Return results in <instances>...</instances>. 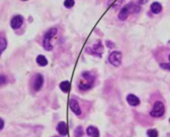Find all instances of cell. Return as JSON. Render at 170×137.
<instances>
[{
	"label": "cell",
	"instance_id": "1",
	"mask_svg": "<svg viewBox=\"0 0 170 137\" xmlns=\"http://www.w3.org/2000/svg\"><path fill=\"white\" fill-rule=\"evenodd\" d=\"M56 33H57L56 28H50V29L44 34V37H43V40H42V45H43V47H44L45 50H47V51L52 50L51 39L56 35Z\"/></svg>",
	"mask_w": 170,
	"mask_h": 137
},
{
	"label": "cell",
	"instance_id": "2",
	"mask_svg": "<svg viewBox=\"0 0 170 137\" xmlns=\"http://www.w3.org/2000/svg\"><path fill=\"white\" fill-rule=\"evenodd\" d=\"M164 113H165V106H164V104L161 101H156L153 105L150 115L152 117H155V118H158V117L163 116Z\"/></svg>",
	"mask_w": 170,
	"mask_h": 137
},
{
	"label": "cell",
	"instance_id": "3",
	"mask_svg": "<svg viewBox=\"0 0 170 137\" xmlns=\"http://www.w3.org/2000/svg\"><path fill=\"white\" fill-rule=\"evenodd\" d=\"M108 60L110 62V64H112L115 67H118L121 64L122 61V54L119 51H113L108 57Z\"/></svg>",
	"mask_w": 170,
	"mask_h": 137
},
{
	"label": "cell",
	"instance_id": "4",
	"mask_svg": "<svg viewBox=\"0 0 170 137\" xmlns=\"http://www.w3.org/2000/svg\"><path fill=\"white\" fill-rule=\"evenodd\" d=\"M23 21H24V19H23V16L22 15H15L12 17V19H11L10 21V25H11V28L12 29H18L22 26L23 24Z\"/></svg>",
	"mask_w": 170,
	"mask_h": 137
},
{
	"label": "cell",
	"instance_id": "5",
	"mask_svg": "<svg viewBox=\"0 0 170 137\" xmlns=\"http://www.w3.org/2000/svg\"><path fill=\"white\" fill-rule=\"evenodd\" d=\"M43 84H44V78L41 74H36L35 77L33 79V89L35 91H39L41 88L43 87Z\"/></svg>",
	"mask_w": 170,
	"mask_h": 137
},
{
	"label": "cell",
	"instance_id": "6",
	"mask_svg": "<svg viewBox=\"0 0 170 137\" xmlns=\"http://www.w3.org/2000/svg\"><path fill=\"white\" fill-rule=\"evenodd\" d=\"M69 107L73 111V113H75L76 115H80L81 114V108L79 106V103L75 99H70L69 100Z\"/></svg>",
	"mask_w": 170,
	"mask_h": 137
},
{
	"label": "cell",
	"instance_id": "7",
	"mask_svg": "<svg viewBox=\"0 0 170 137\" xmlns=\"http://www.w3.org/2000/svg\"><path fill=\"white\" fill-rule=\"evenodd\" d=\"M88 49L89 50H87V52L91 53V54H94V55H97V56H101V52H102L103 46L101 45V42L98 41L93 46V48H88Z\"/></svg>",
	"mask_w": 170,
	"mask_h": 137
},
{
	"label": "cell",
	"instance_id": "8",
	"mask_svg": "<svg viewBox=\"0 0 170 137\" xmlns=\"http://www.w3.org/2000/svg\"><path fill=\"white\" fill-rule=\"evenodd\" d=\"M126 100H127L128 104L131 105V106H137V105L140 104L139 98L136 95H134V94H128L127 97H126Z\"/></svg>",
	"mask_w": 170,
	"mask_h": 137
},
{
	"label": "cell",
	"instance_id": "9",
	"mask_svg": "<svg viewBox=\"0 0 170 137\" xmlns=\"http://www.w3.org/2000/svg\"><path fill=\"white\" fill-rule=\"evenodd\" d=\"M57 131L61 136H66L68 134V128H67V124L65 122H59L58 125H57Z\"/></svg>",
	"mask_w": 170,
	"mask_h": 137
},
{
	"label": "cell",
	"instance_id": "10",
	"mask_svg": "<svg viewBox=\"0 0 170 137\" xmlns=\"http://www.w3.org/2000/svg\"><path fill=\"white\" fill-rule=\"evenodd\" d=\"M129 14H130V12H129L128 6L127 5H125L124 7L121 8L120 12H119V14H118V18H119V20H121V21H124L127 19Z\"/></svg>",
	"mask_w": 170,
	"mask_h": 137
},
{
	"label": "cell",
	"instance_id": "11",
	"mask_svg": "<svg viewBox=\"0 0 170 137\" xmlns=\"http://www.w3.org/2000/svg\"><path fill=\"white\" fill-rule=\"evenodd\" d=\"M86 133L89 137H99V131L95 126H88L86 129Z\"/></svg>",
	"mask_w": 170,
	"mask_h": 137
},
{
	"label": "cell",
	"instance_id": "12",
	"mask_svg": "<svg viewBox=\"0 0 170 137\" xmlns=\"http://www.w3.org/2000/svg\"><path fill=\"white\" fill-rule=\"evenodd\" d=\"M150 9H151L152 13L158 14L161 12V10H162V5H161L159 2H153L150 6Z\"/></svg>",
	"mask_w": 170,
	"mask_h": 137
},
{
	"label": "cell",
	"instance_id": "13",
	"mask_svg": "<svg viewBox=\"0 0 170 137\" xmlns=\"http://www.w3.org/2000/svg\"><path fill=\"white\" fill-rule=\"evenodd\" d=\"M6 47H7L6 37H4L3 35H0V56H1L2 52L6 49Z\"/></svg>",
	"mask_w": 170,
	"mask_h": 137
},
{
	"label": "cell",
	"instance_id": "14",
	"mask_svg": "<svg viewBox=\"0 0 170 137\" xmlns=\"http://www.w3.org/2000/svg\"><path fill=\"white\" fill-rule=\"evenodd\" d=\"M127 6H128L129 12L130 13H138V12H140V10H141L139 4L129 3V4H127Z\"/></svg>",
	"mask_w": 170,
	"mask_h": 137
},
{
	"label": "cell",
	"instance_id": "15",
	"mask_svg": "<svg viewBox=\"0 0 170 137\" xmlns=\"http://www.w3.org/2000/svg\"><path fill=\"white\" fill-rule=\"evenodd\" d=\"M36 62L39 66H46L48 64V60L46 59V57L44 55H38L36 58Z\"/></svg>",
	"mask_w": 170,
	"mask_h": 137
},
{
	"label": "cell",
	"instance_id": "16",
	"mask_svg": "<svg viewBox=\"0 0 170 137\" xmlns=\"http://www.w3.org/2000/svg\"><path fill=\"white\" fill-rule=\"evenodd\" d=\"M59 87L63 92L67 93V92H69V90H70V82L67 81V80L62 81L61 83L59 84Z\"/></svg>",
	"mask_w": 170,
	"mask_h": 137
},
{
	"label": "cell",
	"instance_id": "17",
	"mask_svg": "<svg viewBox=\"0 0 170 137\" xmlns=\"http://www.w3.org/2000/svg\"><path fill=\"white\" fill-rule=\"evenodd\" d=\"M93 86V83H91V82L89 81H81L79 83V88L80 90H88L90 89V88Z\"/></svg>",
	"mask_w": 170,
	"mask_h": 137
},
{
	"label": "cell",
	"instance_id": "18",
	"mask_svg": "<svg viewBox=\"0 0 170 137\" xmlns=\"http://www.w3.org/2000/svg\"><path fill=\"white\" fill-rule=\"evenodd\" d=\"M82 77L85 79L86 81H89L91 82V83H94V80H95V77L94 75H92L90 72H87V71H84V72L82 73Z\"/></svg>",
	"mask_w": 170,
	"mask_h": 137
},
{
	"label": "cell",
	"instance_id": "19",
	"mask_svg": "<svg viewBox=\"0 0 170 137\" xmlns=\"http://www.w3.org/2000/svg\"><path fill=\"white\" fill-rule=\"evenodd\" d=\"M148 137H158V131L156 129H149L147 131Z\"/></svg>",
	"mask_w": 170,
	"mask_h": 137
},
{
	"label": "cell",
	"instance_id": "20",
	"mask_svg": "<svg viewBox=\"0 0 170 137\" xmlns=\"http://www.w3.org/2000/svg\"><path fill=\"white\" fill-rule=\"evenodd\" d=\"M75 4V1L74 0H65L64 1V6L66 8H72Z\"/></svg>",
	"mask_w": 170,
	"mask_h": 137
},
{
	"label": "cell",
	"instance_id": "21",
	"mask_svg": "<svg viewBox=\"0 0 170 137\" xmlns=\"http://www.w3.org/2000/svg\"><path fill=\"white\" fill-rule=\"evenodd\" d=\"M7 83V77L3 75V74H0V86Z\"/></svg>",
	"mask_w": 170,
	"mask_h": 137
},
{
	"label": "cell",
	"instance_id": "22",
	"mask_svg": "<svg viewBox=\"0 0 170 137\" xmlns=\"http://www.w3.org/2000/svg\"><path fill=\"white\" fill-rule=\"evenodd\" d=\"M83 135V130L81 126H78L75 130V136L76 137H81Z\"/></svg>",
	"mask_w": 170,
	"mask_h": 137
},
{
	"label": "cell",
	"instance_id": "23",
	"mask_svg": "<svg viewBox=\"0 0 170 137\" xmlns=\"http://www.w3.org/2000/svg\"><path fill=\"white\" fill-rule=\"evenodd\" d=\"M160 67H162V68H164V69H166V70H170V63L169 64L162 63V64H160Z\"/></svg>",
	"mask_w": 170,
	"mask_h": 137
},
{
	"label": "cell",
	"instance_id": "24",
	"mask_svg": "<svg viewBox=\"0 0 170 137\" xmlns=\"http://www.w3.org/2000/svg\"><path fill=\"white\" fill-rule=\"evenodd\" d=\"M3 127H4V120L2 118H0V130L3 129Z\"/></svg>",
	"mask_w": 170,
	"mask_h": 137
},
{
	"label": "cell",
	"instance_id": "25",
	"mask_svg": "<svg viewBox=\"0 0 170 137\" xmlns=\"http://www.w3.org/2000/svg\"><path fill=\"white\" fill-rule=\"evenodd\" d=\"M148 0H138V4H144V3H146Z\"/></svg>",
	"mask_w": 170,
	"mask_h": 137
},
{
	"label": "cell",
	"instance_id": "26",
	"mask_svg": "<svg viewBox=\"0 0 170 137\" xmlns=\"http://www.w3.org/2000/svg\"><path fill=\"white\" fill-rule=\"evenodd\" d=\"M168 58H169V63H170V54H169V56H168Z\"/></svg>",
	"mask_w": 170,
	"mask_h": 137
},
{
	"label": "cell",
	"instance_id": "27",
	"mask_svg": "<svg viewBox=\"0 0 170 137\" xmlns=\"http://www.w3.org/2000/svg\"><path fill=\"white\" fill-rule=\"evenodd\" d=\"M21 1H27V0H21Z\"/></svg>",
	"mask_w": 170,
	"mask_h": 137
},
{
	"label": "cell",
	"instance_id": "28",
	"mask_svg": "<svg viewBox=\"0 0 170 137\" xmlns=\"http://www.w3.org/2000/svg\"><path fill=\"white\" fill-rule=\"evenodd\" d=\"M169 122H170V119H169Z\"/></svg>",
	"mask_w": 170,
	"mask_h": 137
},
{
	"label": "cell",
	"instance_id": "29",
	"mask_svg": "<svg viewBox=\"0 0 170 137\" xmlns=\"http://www.w3.org/2000/svg\"><path fill=\"white\" fill-rule=\"evenodd\" d=\"M54 137H56V136H54Z\"/></svg>",
	"mask_w": 170,
	"mask_h": 137
}]
</instances>
